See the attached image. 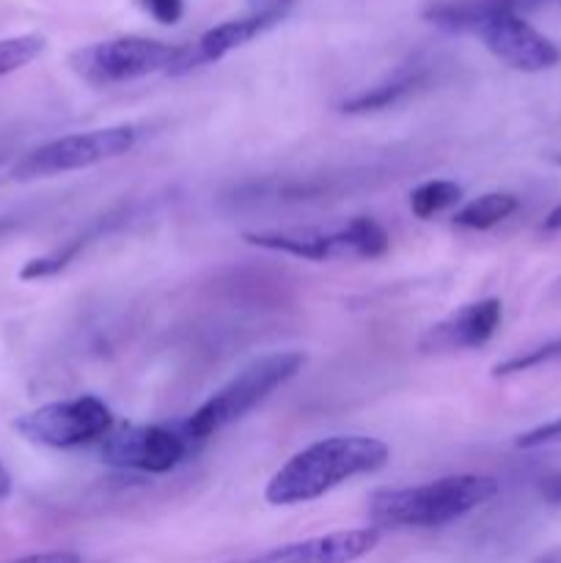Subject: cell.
Wrapping results in <instances>:
<instances>
[{"instance_id":"2","label":"cell","mask_w":561,"mask_h":563,"mask_svg":"<svg viewBox=\"0 0 561 563\" xmlns=\"http://www.w3.org/2000/svg\"><path fill=\"white\" fill-rule=\"evenodd\" d=\"M498 495V482L476 473L446 476L421 487L380 489L369 500L374 528H440Z\"/></svg>"},{"instance_id":"22","label":"cell","mask_w":561,"mask_h":563,"mask_svg":"<svg viewBox=\"0 0 561 563\" xmlns=\"http://www.w3.org/2000/svg\"><path fill=\"white\" fill-rule=\"evenodd\" d=\"M141 3L160 25H176L185 14V0H141Z\"/></svg>"},{"instance_id":"24","label":"cell","mask_w":561,"mask_h":563,"mask_svg":"<svg viewBox=\"0 0 561 563\" xmlns=\"http://www.w3.org/2000/svg\"><path fill=\"white\" fill-rule=\"evenodd\" d=\"M539 493H542V498L548 500V504L561 506V473H556V476L544 478L542 487H539Z\"/></svg>"},{"instance_id":"9","label":"cell","mask_w":561,"mask_h":563,"mask_svg":"<svg viewBox=\"0 0 561 563\" xmlns=\"http://www.w3.org/2000/svg\"><path fill=\"white\" fill-rule=\"evenodd\" d=\"M380 544L377 528H352V531L324 533L267 550L253 559L237 563H355Z\"/></svg>"},{"instance_id":"16","label":"cell","mask_w":561,"mask_h":563,"mask_svg":"<svg viewBox=\"0 0 561 563\" xmlns=\"http://www.w3.org/2000/svg\"><path fill=\"white\" fill-rule=\"evenodd\" d=\"M462 198V187L457 181L449 179H432L418 185L416 190L410 192V209L416 218L429 220L432 214L446 212V209L454 207Z\"/></svg>"},{"instance_id":"15","label":"cell","mask_w":561,"mask_h":563,"mask_svg":"<svg viewBox=\"0 0 561 563\" xmlns=\"http://www.w3.org/2000/svg\"><path fill=\"white\" fill-rule=\"evenodd\" d=\"M421 80V71H407V75L394 77V80L383 82V86H374L372 91H361L358 97L346 99V102L341 104V110H344V113H369V110L391 108V104L399 102L402 97H407Z\"/></svg>"},{"instance_id":"7","label":"cell","mask_w":561,"mask_h":563,"mask_svg":"<svg viewBox=\"0 0 561 563\" xmlns=\"http://www.w3.org/2000/svg\"><path fill=\"white\" fill-rule=\"evenodd\" d=\"M190 449L187 434L165 427H121L102 438V460L113 467L141 473H168L179 465Z\"/></svg>"},{"instance_id":"1","label":"cell","mask_w":561,"mask_h":563,"mask_svg":"<svg viewBox=\"0 0 561 563\" xmlns=\"http://www.w3.org/2000/svg\"><path fill=\"white\" fill-rule=\"evenodd\" d=\"M391 451L383 440L341 434L311 443L292 456L267 484V500L273 506H297L328 495L350 478L374 473L388 465Z\"/></svg>"},{"instance_id":"10","label":"cell","mask_w":561,"mask_h":563,"mask_svg":"<svg viewBox=\"0 0 561 563\" xmlns=\"http://www.w3.org/2000/svg\"><path fill=\"white\" fill-rule=\"evenodd\" d=\"M284 16L286 11H253L251 16L220 22V25L209 27L204 36H198L196 42L179 49V58L174 60L168 75H185V71L198 69V66L220 60L223 55H229L231 49L245 47L248 42L262 36V33L270 31L273 25H278Z\"/></svg>"},{"instance_id":"19","label":"cell","mask_w":561,"mask_h":563,"mask_svg":"<svg viewBox=\"0 0 561 563\" xmlns=\"http://www.w3.org/2000/svg\"><path fill=\"white\" fill-rule=\"evenodd\" d=\"M561 361V335L559 339H550L544 344L534 346V350L520 352L515 357H506L501 361L498 366L493 368L495 377H506V374H517V372H531V368L548 366V363H559Z\"/></svg>"},{"instance_id":"4","label":"cell","mask_w":561,"mask_h":563,"mask_svg":"<svg viewBox=\"0 0 561 563\" xmlns=\"http://www.w3.org/2000/svg\"><path fill=\"white\" fill-rule=\"evenodd\" d=\"M179 49L182 47L157 42V38L121 36L75 49L69 55V66L86 82L116 86V82L138 80L154 71H170L174 60L179 58Z\"/></svg>"},{"instance_id":"12","label":"cell","mask_w":561,"mask_h":563,"mask_svg":"<svg viewBox=\"0 0 561 563\" xmlns=\"http://www.w3.org/2000/svg\"><path fill=\"white\" fill-rule=\"evenodd\" d=\"M245 242L264 247V251L286 253V256L308 258V262H328V258L352 256V242L346 229L319 231V229H275L251 231Z\"/></svg>"},{"instance_id":"25","label":"cell","mask_w":561,"mask_h":563,"mask_svg":"<svg viewBox=\"0 0 561 563\" xmlns=\"http://www.w3.org/2000/svg\"><path fill=\"white\" fill-rule=\"evenodd\" d=\"M292 0H248L253 11H286Z\"/></svg>"},{"instance_id":"14","label":"cell","mask_w":561,"mask_h":563,"mask_svg":"<svg viewBox=\"0 0 561 563\" xmlns=\"http://www.w3.org/2000/svg\"><path fill=\"white\" fill-rule=\"evenodd\" d=\"M517 209V198L512 192H484V196L473 198L471 203L454 214L457 229L468 231H487L493 225L504 223L512 212Z\"/></svg>"},{"instance_id":"27","label":"cell","mask_w":561,"mask_h":563,"mask_svg":"<svg viewBox=\"0 0 561 563\" xmlns=\"http://www.w3.org/2000/svg\"><path fill=\"white\" fill-rule=\"evenodd\" d=\"M531 563H561V548H553V550H548V553L537 555Z\"/></svg>"},{"instance_id":"11","label":"cell","mask_w":561,"mask_h":563,"mask_svg":"<svg viewBox=\"0 0 561 563\" xmlns=\"http://www.w3.org/2000/svg\"><path fill=\"white\" fill-rule=\"evenodd\" d=\"M504 308L501 300L487 297V300L471 302V306L460 308L443 322L432 324L427 335L421 339L424 352H454V350H476L484 346L498 330Z\"/></svg>"},{"instance_id":"21","label":"cell","mask_w":561,"mask_h":563,"mask_svg":"<svg viewBox=\"0 0 561 563\" xmlns=\"http://www.w3.org/2000/svg\"><path fill=\"white\" fill-rule=\"evenodd\" d=\"M561 443V418L556 421L542 423V427H534L528 432H522L515 440L517 449H544V445H559Z\"/></svg>"},{"instance_id":"8","label":"cell","mask_w":561,"mask_h":563,"mask_svg":"<svg viewBox=\"0 0 561 563\" xmlns=\"http://www.w3.org/2000/svg\"><path fill=\"white\" fill-rule=\"evenodd\" d=\"M476 36L509 69L544 71L561 64L559 44L550 42L526 16L515 14V11H504V14L484 20L476 27Z\"/></svg>"},{"instance_id":"29","label":"cell","mask_w":561,"mask_h":563,"mask_svg":"<svg viewBox=\"0 0 561 563\" xmlns=\"http://www.w3.org/2000/svg\"><path fill=\"white\" fill-rule=\"evenodd\" d=\"M556 163H559V165H561V154H559V157H556Z\"/></svg>"},{"instance_id":"26","label":"cell","mask_w":561,"mask_h":563,"mask_svg":"<svg viewBox=\"0 0 561 563\" xmlns=\"http://www.w3.org/2000/svg\"><path fill=\"white\" fill-rule=\"evenodd\" d=\"M9 495H11V476H9V471L3 467V462H0V504H3Z\"/></svg>"},{"instance_id":"17","label":"cell","mask_w":561,"mask_h":563,"mask_svg":"<svg viewBox=\"0 0 561 563\" xmlns=\"http://www.w3.org/2000/svg\"><path fill=\"white\" fill-rule=\"evenodd\" d=\"M47 47V38L42 33H22V36L0 38V77L33 64Z\"/></svg>"},{"instance_id":"18","label":"cell","mask_w":561,"mask_h":563,"mask_svg":"<svg viewBox=\"0 0 561 563\" xmlns=\"http://www.w3.org/2000/svg\"><path fill=\"white\" fill-rule=\"evenodd\" d=\"M344 229L352 242V256L355 258H377L388 251V234H385V229L377 220L355 218Z\"/></svg>"},{"instance_id":"5","label":"cell","mask_w":561,"mask_h":563,"mask_svg":"<svg viewBox=\"0 0 561 563\" xmlns=\"http://www.w3.org/2000/svg\"><path fill=\"white\" fill-rule=\"evenodd\" d=\"M132 146H135V130L132 126H105V130L77 132V135L55 137V141L28 152L14 165L11 176L16 181L47 179V176L91 168V165L105 163V159L121 157Z\"/></svg>"},{"instance_id":"23","label":"cell","mask_w":561,"mask_h":563,"mask_svg":"<svg viewBox=\"0 0 561 563\" xmlns=\"http://www.w3.org/2000/svg\"><path fill=\"white\" fill-rule=\"evenodd\" d=\"M14 563H80L75 553H38V555H28V559H20Z\"/></svg>"},{"instance_id":"13","label":"cell","mask_w":561,"mask_h":563,"mask_svg":"<svg viewBox=\"0 0 561 563\" xmlns=\"http://www.w3.org/2000/svg\"><path fill=\"white\" fill-rule=\"evenodd\" d=\"M537 3H542V0H449V3L429 5L424 16L443 31L476 33V27L490 16L504 14V11L522 14Z\"/></svg>"},{"instance_id":"6","label":"cell","mask_w":561,"mask_h":563,"mask_svg":"<svg viewBox=\"0 0 561 563\" xmlns=\"http://www.w3.org/2000/svg\"><path fill=\"white\" fill-rule=\"evenodd\" d=\"M14 429L36 445L77 449V445L102 440L113 429V416L97 396H77V399L53 401V405L25 412L16 418Z\"/></svg>"},{"instance_id":"20","label":"cell","mask_w":561,"mask_h":563,"mask_svg":"<svg viewBox=\"0 0 561 563\" xmlns=\"http://www.w3.org/2000/svg\"><path fill=\"white\" fill-rule=\"evenodd\" d=\"M86 240H88V236H77V240H72L69 245L58 247V251H55V253H47V256L31 258V262H28L25 267L20 269V278L22 280L53 278V275H58L61 269L69 267V262H75V256L82 251Z\"/></svg>"},{"instance_id":"3","label":"cell","mask_w":561,"mask_h":563,"mask_svg":"<svg viewBox=\"0 0 561 563\" xmlns=\"http://www.w3.org/2000/svg\"><path fill=\"white\" fill-rule=\"evenodd\" d=\"M302 366H306L302 352H273V355L258 357L193 412L190 421L185 423V434L190 440L212 438L215 432L245 418L273 390L289 383Z\"/></svg>"},{"instance_id":"28","label":"cell","mask_w":561,"mask_h":563,"mask_svg":"<svg viewBox=\"0 0 561 563\" xmlns=\"http://www.w3.org/2000/svg\"><path fill=\"white\" fill-rule=\"evenodd\" d=\"M3 231H9V223H6V220H0V234H3Z\"/></svg>"}]
</instances>
